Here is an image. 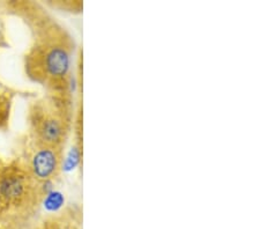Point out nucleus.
Wrapping results in <instances>:
<instances>
[{
  "mask_svg": "<svg viewBox=\"0 0 260 229\" xmlns=\"http://www.w3.org/2000/svg\"><path fill=\"white\" fill-rule=\"evenodd\" d=\"M58 155L53 147H43L35 153L31 161L34 175L40 180H48L52 177L58 169Z\"/></svg>",
  "mask_w": 260,
  "mask_h": 229,
  "instance_id": "f257e3e1",
  "label": "nucleus"
},
{
  "mask_svg": "<svg viewBox=\"0 0 260 229\" xmlns=\"http://www.w3.org/2000/svg\"><path fill=\"white\" fill-rule=\"evenodd\" d=\"M23 189V184L19 178L8 177L5 182L3 183V191L8 198H15L21 194Z\"/></svg>",
  "mask_w": 260,
  "mask_h": 229,
  "instance_id": "20e7f679",
  "label": "nucleus"
},
{
  "mask_svg": "<svg viewBox=\"0 0 260 229\" xmlns=\"http://www.w3.org/2000/svg\"><path fill=\"white\" fill-rule=\"evenodd\" d=\"M62 136V127L58 119L50 117L43 120L40 127V137L47 147H53L59 143Z\"/></svg>",
  "mask_w": 260,
  "mask_h": 229,
  "instance_id": "7ed1b4c3",
  "label": "nucleus"
},
{
  "mask_svg": "<svg viewBox=\"0 0 260 229\" xmlns=\"http://www.w3.org/2000/svg\"><path fill=\"white\" fill-rule=\"evenodd\" d=\"M70 66V57L65 49L52 48L45 57V68L48 73L54 78L66 76Z\"/></svg>",
  "mask_w": 260,
  "mask_h": 229,
  "instance_id": "f03ea898",
  "label": "nucleus"
}]
</instances>
